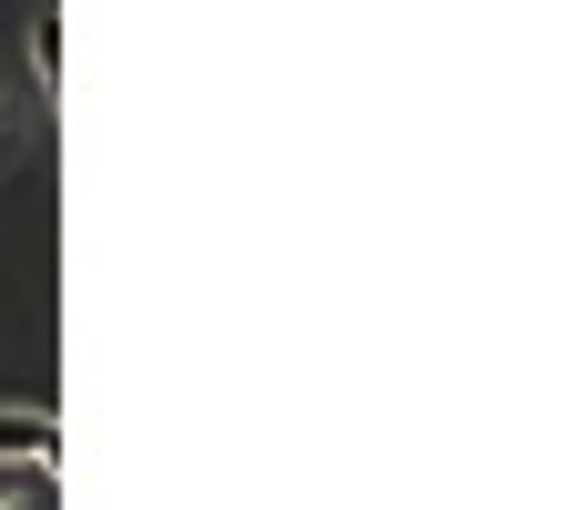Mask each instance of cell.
Here are the masks:
<instances>
[{
  "instance_id": "6da1fadb",
  "label": "cell",
  "mask_w": 561,
  "mask_h": 510,
  "mask_svg": "<svg viewBox=\"0 0 561 510\" xmlns=\"http://www.w3.org/2000/svg\"><path fill=\"white\" fill-rule=\"evenodd\" d=\"M51 450H61V419H51L42 398L0 408V460H31V469H51Z\"/></svg>"
},
{
  "instance_id": "7a4b0ae2",
  "label": "cell",
  "mask_w": 561,
  "mask_h": 510,
  "mask_svg": "<svg viewBox=\"0 0 561 510\" xmlns=\"http://www.w3.org/2000/svg\"><path fill=\"white\" fill-rule=\"evenodd\" d=\"M31 82H42V92H61V11H51V0L31 11Z\"/></svg>"
},
{
  "instance_id": "3957f363",
  "label": "cell",
  "mask_w": 561,
  "mask_h": 510,
  "mask_svg": "<svg viewBox=\"0 0 561 510\" xmlns=\"http://www.w3.org/2000/svg\"><path fill=\"white\" fill-rule=\"evenodd\" d=\"M0 133H11V102H0Z\"/></svg>"
},
{
  "instance_id": "277c9868",
  "label": "cell",
  "mask_w": 561,
  "mask_h": 510,
  "mask_svg": "<svg viewBox=\"0 0 561 510\" xmlns=\"http://www.w3.org/2000/svg\"><path fill=\"white\" fill-rule=\"evenodd\" d=\"M0 510H31V500H0Z\"/></svg>"
}]
</instances>
